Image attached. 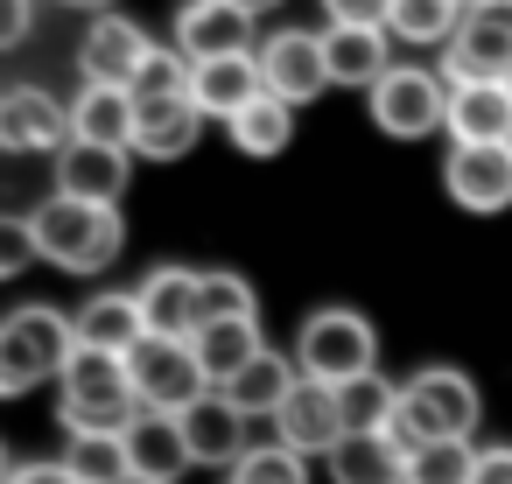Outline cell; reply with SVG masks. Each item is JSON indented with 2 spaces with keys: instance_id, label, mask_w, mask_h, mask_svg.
Returning a JSON list of instances; mask_svg holds the SVG:
<instances>
[{
  "instance_id": "6da1fadb",
  "label": "cell",
  "mask_w": 512,
  "mask_h": 484,
  "mask_svg": "<svg viewBox=\"0 0 512 484\" xmlns=\"http://www.w3.org/2000/svg\"><path fill=\"white\" fill-rule=\"evenodd\" d=\"M36 239H43V260L64 267V274H106L127 246V225H120V204H85V197H43L36 211Z\"/></svg>"
},
{
  "instance_id": "7a4b0ae2",
  "label": "cell",
  "mask_w": 512,
  "mask_h": 484,
  "mask_svg": "<svg viewBox=\"0 0 512 484\" xmlns=\"http://www.w3.org/2000/svg\"><path fill=\"white\" fill-rule=\"evenodd\" d=\"M57 386H64V428L71 435H120L141 414V393H134V372L120 351L78 344L57 372Z\"/></svg>"
},
{
  "instance_id": "3957f363",
  "label": "cell",
  "mask_w": 512,
  "mask_h": 484,
  "mask_svg": "<svg viewBox=\"0 0 512 484\" xmlns=\"http://www.w3.org/2000/svg\"><path fill=\"white\" fill-rule=\"evenodd\" d=\"M477 386L456 365H421L414 379H400V407H393V435L407 449L421 442H470L477 428Z\"/></svg>"
},
{
  "instance_id": "277c9868",
  "label": "cell",
  "mask_w": 512,
  "mask_h": 484,
  "mask_svg": "<svg viewBox=\"0 0 512 484\" xmlns=\"http://www.w3.org/2000/svg\"><path fill=\"white\" fill-rule=\"evenodd\" d=\"M372 358H379V337H372V323H365L358 309H316V316L302 323V337H295V365H302V379H316V386L365 379Z\"/></svg>"
},
{
  "instance_id": "5b68a950",
  "label": "cell",
  "mask_w": 512,
  "mask_h": 484,
  "mask_svg": "<svg viewBox=\"0 0 512 484\" xmlns=\"http://www.w3.org/2000/svg\"><path fill=\"white\" fill-rule=\"evenodd\" d=\"M127 372H134V393L148 414H183L211 393V372H204L190 337H141L127 351Z\"/></svg>"
},
{
  "instance_id": "8992f818",
  "label": "cell",
  "mask_w": 512,
  "mask_h": 484,
  "mask_svg": "<svg viewBox=\"0 0 512 484\" xmlns=\"http://www.w3.org/2000/svg\"><path fill=\"white\" fill-rule=\"evenodd\" d=\"M365 99H372V127L393 141H421V134L449 127V85L421 64H393Z\"/></svg>"
},
{
  "instance_id": "52a82bcc",
  "label": "cell",
  "mask_w": 512,
  "mask_h": 484,
  "mask_svg": "<svg viewBox=\"0 0 512 484\" xmlns=\"http://www.w3.org/2000/svg\"><path fill=\"white\" fill-rule=\"evenodd\" d=\"M449 85L470 78H512V0H470L456 15V36L442 43Z\"/></svg>"
},
{
  "instance_id": "ba28073f",
  "label": "cell",
  "mask_w": 512,
  "mask_h": 484,
  "mask_svg": "<svg viewBox=\"0 0 512 484\" xmlns=\"http://www.w3.org/2000/svg\"><path fill=\"white\" fill-rule=\"evenodd\" d=\"M253 0H183V15H176V50L190 64H211V57H246L260 50L253 43Z\"/></svg>"
},
{
  "instance_id": "9c48e42d",
  "label": "cell",
  "mask_w": 512,
  "mask_h": 484,
  "mask_svg": "<svg viewBox=\"0 0 512 484\" xmlns=\"http://www.w3.org/2000/svg\"><path fill=\"white\" fill-rule=\"evenodd\" d=\"M260 78H267V92L288 99V106H309L316 92L337 85V78H330V57H323V36H309V29H274V36L260 43Z\"/></svg>"
},
{
  "instance_id": "30bf717a",
  "label": "cell",
  "mask_w": 512,
  "mask_h": 484,
  "mask_svg": "<svg viewBox=\"0 0 512 484\" xmlns=\"http://www.w3.org/2000/svg\"><path fill=\"white\" fill-rule=\"evenodd\" d=\"M442 190L463 211H505L512 204V148L505 141H456L442 162Z\"/></svg>"
},
{
  "instance_id": "8fae6325",
  "label": "cell",
  "mask_w": 512,
  "mask_h": 484,
  "mask_svg": "<svg viewBox=\"0 0 512 484\" xmlns=\"http://www.w3.org/2000/svg\"><path fill=\"white\" fill-rule=\"evenodd\" d=\"M71 141V106L50 99L43 85H15L0 92V148L15 155H57Z\"/></svg>"
},
{
  "instance_id": "7c38bea8",
  "label": "cell",
  "mask_w": 512,
  "mask_h": 484,
  "mask_svg": "<svg viewBox=\"0 0 512 484\" xmlns=\"http://www.w3.org/2000/svg\"><path fill=\"white\" fill-rule=\"evenodd\" d=\"M274 442H288L295 456H330L344 442V414H337V386L295 379V393L274 407Z\"/></svg>"
},
{
  "instance_id": "4fadbf2b",
  "label": "cell",
  "mask_w": 512,
  "mask_h": 484,
  "mask_svg": "<svg viewBox=\"0 0 512 484\" xmlns=\"http://www.w3.org/2000/svg\"><path fill=\"white\" fill-rule=\"evenodd\" d=\"M148 50H155V43L141 36V22H127V15H99V22L85 29V43H78V71H85V85H127V92H134Z\"/></svg>"
},
{
  "instance_id": "5bb4252c",
  "label": "cell",
  "mask_w": 512,
  "mask_h": 484,
  "mask_svg": "<svg viewBox=\"0 0 512 484\" xmlns=\"http://www.w3.org/2000/svg\"><path fill=\"white\" fill-rule=\"evenodd\" d=\"M134 176V148H106V141H64L57 148V190L64 197H85V204H120Z\"/></svg>"
},
{
  "instance_id": "9a60e30c",
  "label": "cell",
  "mask_w": 512,
  "mask_h": 484,
  "mask_svg": "<svg viewBox=\"0 0 512 484\" xmlns=\"http://www.w3.org/2000/svg\"><path fill=\"white\" fill-rule=\"evenodd\" d=\"M204 134V106L190 92H162V99H141L134 113V155L141 162H183Z\"/></svg>"
},
{
  "instance_id": "2e32d148",
  "label": "cell",
  "mask_w": 512,
  "mask_h": 484,
  "mask_svg": "<svg viewBox=\"0 0 512 484\" xmlns=\"http://www.w3.org/2000/svg\"><path fill=\"white\" fill-rule=\"evenodd\" d=\"M134 295H141L148 337H197V330H204V274H190V267H155Z\"/></svg>"
},
{
  "instance_id": "e0dca14e",
  "label": "cell",
  "mask_w": 512,
  "mask_h": 484,
  "mask_svg": "<svg viewBox=\"0 0 512 484\" xmlns=\"http://www.w3.org/2000/svg\"><path fill=\"white\" fill-rule=\"evenodd\" d=\"M260 92H267V78H260V50H246V57H211V64L190 71V99L204 106V120H239Z\"/></svg>"
},
{
  "instance_id": "ac0fdd59",
  "label": "cell",
  "mask_w": 512,
  "mask_h": 484,
  "mask_svg": "<svg viewBox=\"0 0 512 484\" xmlns=\"http://www.w3.org/2000/svg\"><path fill=\"white\" fill-rule=\"evenodd\" d=\"M176 421H183V442H190L197 463H239V456L253 449V442H246V421H253V414H239L218 386H211L197 407H183Z\"/></svg>"
},
{
  "instance_id": "d6986e66",
  "label": "cell",
  "mask_w": 512,
  "mask_h": 484,
  "mask_svg": "<svg viewBox=\"0 0 512 484\" xmlns=\"http://www.w3.org/2000/svg\"><path fill=\"white\" fill-rule=\"evenodd\" d=\"M449 141H512V85L505 78L449 85Z\"/></svg>"
},
{
  "instance_id": "ffe728a7",
  "label": "cell",
  "mask_w": 512,
  "mask_h": 484,
  "mask_svg": "<svg viewBox=\"0 0 512 484\" xmlns=\"http://www.w3.org/2000/svg\"><path fill=\"white\" fill-rule=\"evenodd\" d=\"M127 463H134L141 477H155V484H176L197 456H190L176 414H148V407H141V414L127 421Z\"/></svg>"
},
{
  "instance_id": "44dd1931",
  "label": "cell",
  "mask_w": 512,
  "mask_h": 484,
  "mask_svg": "<svg viewBox=\"0 0 512 484\" xmlns=\"http://www.w3.org/2000/svg\"><path fill=\"white\" fill-rule=\"evenodd\" d=\"M330 477L337 484H407V442L393 428H365V435H344L330 449Z\"/></svg>"
},
{
  "instance_id": "7402d4cb",
  "label": "cell",
  "mask_w": 512,
  "mask_h": 484,
  "mask_svg": "<svg viewBox=\"0 0 512 484\" xmlns=\"http://www.w3.org/2000/svg\"><path fill=\"white\" fill-rule=\"evenodd\" d=\"M134 113H141V99L127 85H85L71 99V134L106 141V148H134Z\"/></svg>"
},
{
  "instance_id": "603a6c76",
  "label": "cell",
  "mask_w": 512,
  "mask_h": 484,
  "mask_svg": "<svg viewBox=\"0 0 512 484\" xmlns=\"http://www.w3.org/2000/svg\"><path fill=\"white\" fill-rule=\"evenodd\" d=\"M323 57H330V78L337 85H379L393 64H386V29H358V22H330L323 29Z\"/></svg>"
},
{
  "instance_id": "cb8c5ba5",
  "label": "cell",
  "mask_w": 512,
  "mask_h": 484,
  "mask_svg": "<svg viewBox=\"0 0 512 484\" xmlns=\"http://www.w3.org/2000/svg\"><path fill=\"white\" fill-rule=\"evenodd\" d=\"M295 379H302V365H295V358H281V351H260V358H253V365H239V372H232L218 393H225L239 414H267V421H274V407L295 393Z\"/></svg>"
},
{
  "instance_id": "d4e9b609",
  "label": "cell",
  "mask_w": 512,
  "mask_h": 484,
  "mask_svg": "<svg viewBox=\"0 0 512 484\" xmlns=\"http://www.w3.org/2000/svg\"><path fill=\"white\" fill-rule=\"evenodd\" d=\"M148 337V316H141V295H92L85 309H78V344H92V351H134Z\"/></svg>"
},
{
  "instance_id": "484cf974",
  "label": "cell",
  "mask_w": 512,
  "mask_h": 484,
  "mask_svg": "<svg viewBox=\"0 0 512 484\" xmlns=\"http://www.w3.org/2000/svg\"><path fill=\"white\" fill-rule=\"evenodd\" d=\"M197 358H204V372H211V386H225L239 365H253L267 344H260V316H218V323H204L197 337Z\"/></svg>"
},
{
  "instance_id": "4316f807",
  "label": "cell",
  "mask_w": 512,
  "mask_h": 484,
  "mask_svg": "<svg viewBox=\"0 0 512 484\" xmlns=\"http://www.w3.org/2000/svg\"><path fill=\"white\" fill-rule=\"evenodd\" d=\"M232 127V141L246 148V155H281L288 141H295V106L288 99H274V92H260L239 120H225Z\"/></svg>"
},
{
  "instance_id": "83f0119b",
  "label": "cell",
  "mask_w": 512,
  "mask_h": 484,
  "mask_svg": "<svg viewBox=\"0 0 512 484\" xmlns=\"http://www.w3.org/2000/svg\"><path fill=\"white\" fill-rule=\"evenodd\" d=\"M456 0H393L386 8V36H400V43H414V50H435V43H449L456 36Z\"/></svg>"
},
{
  "instance_id": "f1b7e54d",
  "label": "cell",
  "mask_w": 512,
  "mask_h": 484,
  "mask_svg": "<svg viewBox=\"0 0 512 484\" xmlns=\"http://www.w3.org/2000/svg\"><path fill=\"white\" fill-rule=\"evenodd\" d=\"M393 407H400V386H386L379 372H365V379H344V386H337V414H344V435H365V428H393Z\"/></svg>"
},
{
  "instance_id": "f546056e",
  "label": "cell",
  "mask_w": 512,
  "mask_h": 484,
  "mask_svg": "<svg viewBox=\"0 0 512 484\" xmlns=\"http://www.w3.org/2000/svg\"><path fill=\"white\" fill-rule=\"evenodd\" d=\"M50 379V358L15 330V316H0V400H22Z\"/></svg>"
},
{
  "instance_id": "4dcf8cb0",
  "label": "cell",
  "mask_w": 512,
  "mask_h": 484,
  "mask_svg": "<svg viewBox=\"0 0 512 484\" xmlns=\"http://www.w3.org/2000/svg\"><path fill=\"white\" fill-rule=\"evenodd\" d=\"M15 330L50 358V372H64V358L78 351V316H64V309H50V302H29V309H15Z\"/></svg>"
},
{
  "instance_id": "1f68e13d",
  "label": "cell",
  "mask_w": 512,
  "mask_h": 484,
  "mask_svg": "<svg viewBox=\"0 0 512 484\" xmlns=\"http://www.w3.org/2000/svg\"><path fill=\"white\" fill-rule=\"evenodd\" d=\"M64 463H71L85 484H120V477L134 470V463H127V428H120V435H71Z\"/></svg>"
},
{
  "instance_id": "d6a6232c",
  "label": "cell",
  "mask_w": 512,
  "mask_h": 484,
  "mask_svg": "<svg viewBox=\"0 0 512 484\" xmlns=\"http://www.w3.org/2000/svg\"><path fill=\"white\" fill-rule=\"evenodd\" d=\"M477 477V449L470 442H421L407 449V484H470Z\"/></svg>"
},
{
  "instance_id": "836d02e7",
  "label": "cell",
  "mask_w": 512,
  "mask_h": 484,
  "mask_svg": "<svg viewBox=\"0 0 512 484\" xmlns=\"http://www.w3.org/2000/svg\"><path fill=\"white\" fill-rule=\"evenodd\" d=\"M232 484H309V470H302V456L288 442H260V449H246L232 463Z\"/></svg>"
},
{
  "instance_id": "e575fe53",
  "label": "cell",
  "mask_w": 512,
  "mask_h": 484,
  "mask_svg": "<svg viewBox=\"0 0 512 484\" xmlns=\"http://www.w3.org/2000/svg\"><path fill=\"white\" fill-rule=\"evenodd\" d=\"M43 260V239H36V218H15V211H0V281H15Z\"/></svg>"
},
{
  "instance_id": "d590c367",
  "label": "cell",
  "mask_w": 512,
  "mask_h": 484,
  "mask_svg": "<svg viewBox=\"0 0 512 484\" xmlns=\"http://www.w3.org/2000/svg\"><path fill=\"white\" fill-rule=\"evenodd\" d=\"M190 71H197V64H190L183 50H162V43H155V50H148V64H141V78H134V99H162V92H190Z\"/></svg>"
},
{
  "instance_id": "8d00e7d4",
  "label": "cell",
  "mask_w": 512,
  "mask_h": 484,
  "mask_svg": "<svg viewBox=\"0 0 512 484\" xmlns=\"http://www.w3.org/2000/svg\"><path fill=\"white\" fill-rule=\"evenodd\" d=\"M218 316H253V281L246 274H204V323Z\"/></svg>"
},
{
  "instance_id": "74e56055",
  "label": "cell",
  "mask_w": 512,
  "mask_h": 484,
  "mask_svg": "<svg viewBox=\"0 0 512 484\" xmlns=\"http://www.w3.org/2000/svg\"><path fill=\"white\" fill-rule=\"evenodd\" d=\"M386 8L393 0H323L330 22H358V29H386Z\"/></svg>"
},
{
  "instance_id": "f35d334b",
  "label": "cell",
  "mask_w": 512,
  "mask_h": 484,
  "mask_svg": "<svg viewBox=\"0 0 512 484\" xmlns=\"http://www.w3.org/2000/svg\"><path fill=\"white\" fill-rule=\"evenodd\" d=\"M36 22V0H0V50H15Z\"/></svg>"
},
{
  "instance_id": "ab89813d",
  "label": "cell",
  "mask_w": 512,
  "mask_h": 484,
  "mask_svg": "<svg viewBox=\"0 0 512 484\" xmlns=\"http://www.w3.org/2000/svg\"><path fill=\"white\" fill-rule=\"evenodd\" d=\"M470 484H512V449H477V477Z\"/></svg>"
},
{
  "instance_id": "60d3db41",
  "label": "cell",
  "mask_w": 512,
  "mask_h": 484,
  "mask_svg": "<svg viewBox=\"0 0 512 484\" xmlns=\"http://www.w3.org/2000/svg\"><path fill=\"white\" fill-rule=\"evenodd\" d=\"M15 484H85V477L57 456V463H29V470H15Z\"/></svg>"
},
{
  "instance_id": "b9f144b4",
  "label": "cell",
  "mask_w": 512,
  "mask_h": 484,
  "mask_svg": "<svg viewBox=\"0 0 512 484\" xmlns=\"http://www.w3.org/2000/svg\"><path fill=\"white\" fill-rule=\"evenodd\" d=\"M64 8H85V15H113V0H64Z\"/></svg>"
},
{
  "instance_id": "7bdbcfd3",
  "label": "cell",
  "mask_w": 512,
  "mask_h": 484,
  "mask_svg": "<svg viewBox=\"0 0 512 484\" xmlns=\"http://www.w3.org/2000/svg\"><path fill=\"white\" fill-rule=\"evenodd\" d=\"M120 484H155V477H141V470H127V477H120Z\"/></svg>"
},
{
  "instance_id": "ee69618b",
  "label": "cell",
  "mask_w": 512,
  "mask_h": 484,
  "mask_svg": "<svg viewBox=\"0 0 512 484\" xmlns=\"http://www.w3.org/2000/svg\"><path fill=\"white\" fill-rule=\"evenodd\" d=\"M253 8H274V0H253Z\"/></svg>"
},
{
  "instance_id": "f6af8a7d",
  "label": "cell",
  "mask_w": 512,
  "mask_h": 484,
  "mask_svg": "<svg viewBox=\"0 0 512 484\" xmlns=\"http://www.w3.org/2000/svg\"><path fill=\"white\" fill-rule=\"evenodd\" d=\"M456 8H470V0H456Z\"/></svg>"
},
{
  "instance_id": "bcb514c9",
  "label": "cell",
  "mask_w": 512,
  "mask_h": 484,
  "mask_svg": "<svg viewBox=\"0 0 512 484\" xmlns=\"http://www.w3.org/2000/svg\"><path fill=\"white\" fill-rule=\"evenodd\" d=\"M505 85H512V78H505Z\"/></svg>"
},
{
  "instance_id": "7dc6e473",
  "label": "cell",
  "mask_w": 512,
  "mask_h": 484,
  "mask_svg": "<svg viewBox=\"0 0 512 484\" xmlns=\"http://www.w3.org/2000/svg\"><path fill=\"white\" fill-rule=\"evenodd\" d=\"M505 148H512V141H505Z\"/></svg>"
}]
</instances>
